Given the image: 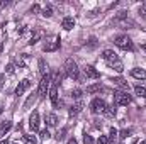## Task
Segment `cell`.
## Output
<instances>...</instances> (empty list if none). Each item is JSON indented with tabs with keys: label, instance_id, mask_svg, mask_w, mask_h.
Segmentation results:
<instances>
[{
	"label": "cell",
	"instance_id": "cell-1",
	"mask_svg": "<svg viewBox=\"0 0 146 144\" xmlns=\"http://www.w3.org/2000/svg\"><path fill=\"white\" fill-rule=\"evenodd\" d=\"M65 70L68 73V76L73 78V80H76V81H80L82 80V76H80V70H78V65L73 61L72 58H68L66 59V63H65Z\"/></svg>",
	"mask_w": 146,
	"mask_h": 144
},
{
	"label": "cell",
	"instance_id": "cell-2",
	"mask_svg": "<svg viewBox=\"0 0 146 144\" xmlns=\"http://www.w3.org/2000/svg\"><path fill=\"white\" fill-rule=\"evenodd\" d=\"M114 44H115L117 48L124 49V51H133V49H134V44H133L131 37L126 36V34H122V36H117L115 39H114Z\"/></svg>",
	"mask_w": 146,
	"mask_h": 144
},
{
	"label": "cell",
	"instance_id": "cell-3",
	"mask_svg": "<svg viewBox=\"0 0 146 144\" xmlns=\"http://www.w3.org/2000/svg\"><path fill=\"white\" fill-rule=\"evenodd\" d=\"M114 104L115 105H129L131 104V95L127 92H114Z\"/></svg>",
	"mask_w": 146,
	"mask_h": 144
},
{
	"label": "cell",
	"instance_id": "cell-4",
	"mask_svg": "<svg viewBox=\"0 0 146 144\" xmlns=\"http://www.w3.org/2000/svg\"><path fill=\"white\" fill-rule=\"evenodd\" d=\"M49 83H51V76L46 73L44 76H41V81H39V97H46L49 93Z\"/></svg>",
	"mask_w": 146,
	"mask_h": 144
},
{
	"label": "cell",
	"instance_id": "cell-5",
	"mask_svg": "<svg viewBox=\"0 0 146 144\" xmlns=\"http://www.w3.org/2000/svg\"><path fill=\"white\" fill-rule=\"evenodd\" d=\"M106 108H107V104L102 98H94L90 104V110L94 114H106Z\"/></svg>",
	"mask_w": 146,
	"mask_h": 144
},
{
	"label": "cell",
	"instance_id": "cell-6",
	"mask_svg": "<svg viewBox=\"0 0 146 144\" xmlns=\"http://www.w3.org/2000/svg\"><path fill=\"white\" fill-rule=\"evenodd\" d=\"M58 48H60V37H53L51 41H46L44 42V51H48V53H53Z\"/></svg>",
	"mask_w": 146,
	"mask_h": 144
},
{
	"label": "cell",
	"instance_id": "cell-7",
	"mask_svg": "<svg viewBox=\"0 0 146 144\" xmlns=\"http://www.w3.org/2000/svg\"><path fill=\"white\" fill-rule=\"evenodd\" d=\"M31 88V81L26 78V80H22V81H19V85H17V88H15V95L17 97H21L26 90H29Z\"/></svg>",
	"mask_w": 146,
	"mask_h": 144
},
{
	"label": "cell",
	"instance_id": "cell-8",
	"mask_svg": "<svg viewBox=\"0 0 146 144\" xmlns=\"http://www.w3.org/2000/svg\"><path fill=\"white\" fill-rule=\"evenodd\" d=\"M102 58L109 63V65H112V63H115V61H119V58H117V54L112 51V49H106V51H102Z\"/></svg>",
	"mask_w": 146,
	"mask_h": 144
},
{
	"label": "cell",
	"instance_id": "cell-9",
	"mask_svg": "<svg viewBox=\"0 0 146 144\" xmlns=\"http://www.w3.org/2000/svg\"><path fill=\"white\" fill-rule=\"evenodd\" d=\"M29 127L33 131H39V112L37 110H34L29 117Z\"/></svg>",
	"mask_w": 146,
	"mask_h": 144
},
{
	"label": "cell",
	"instance_id": "cell-10",
	"mask_svg": "<svg viewBox=\"0 0 146 144\" xmlns=\"http://www.w3.org/2000/svg\"><path fill=\"white\" fill-rule=\"evenodd\" d=\"M83 73H85V76H87V78H92V80H97V78H100V73L97 71L94 66H90V65H87V66L83 68Z\"/></svg>",
	"mask_w": 146,
	"mask_h": 144
},
{
	"label": "cell",
	"instance_id": "cell-11",
	"mask_svg": "<svg viewBox=\"0 0 146 144\" xmlns=\"http://www.w3.org/2000/svg\"><path fill=\"white\" fill-rule=\"evenodd\" d=\"M49 98H51V104H53V107H58V88H56V85H53L51 88H49Z\"/></svg>",
	"mask_w": 146,
	"mask_h": 144
},
{
	"label": "cell",
	"instance_id": "cell-12",
	"mask_svg": "<svg viewBox=\"0 0 146 144\" xmlns=\"http://www.w3.org/2000/svg\"><path fill=\"white\" fill-rule=\"evenodd\" d=\"M61 27H63L65 31H72L73 27H75V19H73V17H65V19L61 20Z\"/></svg>",
	"mask_w": 146,
	"mask_h": 144
},
{
	"label": "cell",
	"instance_id": "cell-13",
	"mask_svg": "<svg viewBox=\"0 0 146 144\" xmlns=\"http://www.w3.org/2000/svg\"><path fill=\"white\" fill-rule=\"evenodd\" d=\"M131 76L136 78V80H146V70H143V68H134V70H131Z\"/></svg>",
	"mask_w": 146,
	"mask_h": 144
},
{
	"label": "cell",
	"instance_id": "cell-14",
	"mask_svg": "<svg viewBox=\"0 0 146 144\" xmlns=\"http://www.w3.org/2000/svg\"><path fill=\"white\" fill-rule=\"evenodd\" d=\"M10 129H12V122H10V120L0 122V137H3V136H5Z\"/></svg>",
	"mask_w": 146,
	"mask_h": 144
},
{
	"label": "cell",
	"instance_id": "cell-15",
	"mask_svg": "<svg viewBox=\"0 0 146 144\" xmlns=\"http://www.w3.org/2000/svg\"><path fill=\"white\" fill-rule=\"evenodd\" d=\"M46 124H48V127H54L58 124V117L54 114H46Z\"/></svg>",
	"mask_w": 146,
	"mask_h": 144
},
{
	"label": "cell",
	"instance_id": "cell-16",
	"mask_svg": "<svg viewBox=\"0 0 146 144\" xmlns=\"http://www.w3.org/2000/svg\"><path fill=\"white\" fill-rule=\"evenodd\" d=\"M83 105H85V104H83L82 100H78V102L70 108V115H76V114H80V112H82V108H83Z\"/></svg>",
	"mask_w": 146,
	"mask_h": 144
},
{
	"label": "cell",
	"instance_id": "cell-17",
	"mask_svg": "<svg viewBox=\"0 0 146 144\" xmlns=\"http://www.w3.org/2000/svg\"><path fill=\"white\" fill-rule=\"evenodd\" d=\"M114 83L121 88V92H129V85H127L122 78H115V80H114Z\"/></svg>",
	"mask_w": 146,
	"mask_h": 144
},
{
	"label": "cell",
	"instance_id": "cell-18",
	"mask_svg": "<svg viewBox=\"0 0 146 144\" xmlns=\"http://www.w3.org/2000/svg\"><path fill=\"white\" fill-rule=\"evenodd\" d=\"M104 90V87L100 85V83H95V85H90V87H87V93H99V92H102Z\"/></svg>",
	"mask_w": 146,
	"mask_h": 144
},
{
	"label": "cell",
	"instance_id": "cell-19",
	"mask_svg": "<svg viewBox=\"0 0 146 144\" xmlns=\"http://www.w3.org/2000/svg\"><path fill=\"white\" fill-rule=\"evenodd\" d=\"M39 73H41V76H44L48 73V63L44 59H39Z\"/></svg>",
	"mask_w": 146,
	"mask_h": 144
},
{
	"label": "cell",
	"instance_id": "cell-20",
	"mask_svg": "<svg viewBox=\"0 0 146 144\" xmlns=\"http://www.w3.org/2000/svg\"><path fill=\"white\" fill-rule=\"evenodd\" d=\"M134 92H136V95L141 97V98H145L146 97V88L145 87H141V85H136V87H134Z\"/></svg>",
	"mask_w": 146,
	"mask_h": 144
},
{
	"label": "cell",
	"instance_id": "cell-21",
	"mask_svg": "<svg viewBox=\"0 0 146 144\" xmlns=\"http://www.w3.org/2000/svg\"><path fill=\"white\" fill-rule=\"evenodd\" d=\"M109 66H110V68H114L117 73H122V71H124V65L121 63V59H119V61H115V63H112V65H109Z\"/></svg>",
	"mask_w": 146,
	"mask_h": 144
},
{
	"label": "cell",
	"instance_id": "cell-22",
	"mask_svg": "<svg viewBox=\"0 0 146 144\" xmlns=\"http://www.w3.org/2000/svg\"><path fill=\"white\" fill-rule=\"evenodd\" d=\"M22 137H24V143L26 144H36V137L33 134H24Z\"/></svg>",
	"mask_w": 146,
	"mask_h": 144
},
{
	"label": "cell",
	"instance_id": "cell-23",
	"mask_svg": "<svg viewBox=\"0 0 146 144\" xmlns=\"http://www.w3.org/2000/svg\"><path fill=\"white\" fill-rule=\"evenodd\" d=\"M117 136H119V131H117V129H114V127H112V129H110V132H109V141H112V143H114V141H115V137H117Z\"/></svg>",
	"mask_w": 146,
	"mask_h": 144
},
{
	"label": "cell",
	"instance_id": "cell-24",
	"mask_svg": "<svg viewBox=\"0 0 146 144\" xmlns=\"http://www.w3.org/2000/svg\"><path fill=\"white\" fill-rule=\"evenodd\" d=\"M131 132H133L131 129H122V131L119 132V136H117V137H121V139H126L127 136H131Z\"/></svg>",
	"mask_w": 146,
	"mask_h": 144
},
{
	"label": "cell",
	"instance_id": "cell-25",
	"mask_svg": "<svg viewBox=\"0 0 146 144\" xmlns=\"http://www.w3.org/2000/svg\"><path fill=\"white\" fill-rule=\"evenodd\" d=\"M83 144H95V141H94L92 136H88V134L85 132V134H83Z\"/></svg>",
	"mask_w": 146,
	"mask_h": 144
},
{
	"label": "cell",
	"instance_id": "cell-26",
	"mask_svg": "<svg viewBox=\"0 0 146 144\" xmlns=\"http://www.w3.org/2000/svg\"><path fill=\"white\" fill-rule=\"evenodd\" d=\"M82 93H83V92H82L80 88H75V90L72 92V97L73 98H76V100H80V98H82Z\"/></svg>",
	"mask_w": 146,
	"mask_h": 144
},
{
	"label": "cell",
	"instance_id": "cell-27",
	"mask_svg": "<svg viewBox=\"0 0 146 144\" xmlns=\"http://www.w3.org/2000/svg\"><path fill=\"white\" fill-rule=\"evenodd\" d=\"M34 100H36V97H34V95H31V97L26 100V104H24V108H29L31 105H33V104H34Z\"/></svg>",
	"mask_w": 146,
	"mask_h": 144
},
{
	"label": "cell",
	"instance_id": "cell-28",
	"mask_svg": "<svg viewBox=\"0 0 146 144\" xmlns=\"http://www.w3.org/2000/svg\"><path fill=\"white\" fill-rule=\"evenodd\" d=\"M139 15H141V19H146V2H143L139 7Z\"/></svg>",
	"mask_w": 146,
	"mask_h": 144
},
{
	"label": "cell",
	"instance_id": "cell-29",
	"mask_svg": "<svg viewBox=\"0 0 146 144\" xmlns=\"http://www.w3.org/2000/svg\"><path fill=\"white\" fill-rule=\"evenodd\" d=\"M114 114H115V108H114V107H109V105H107V108H106V114H104V115H107V117H112Z\"/></svg>",
	"mask_w": 146,
	"mask_h": 144
},
{
	"label": "cell",
	"instance_id": "cell-30",
	"mask_svg": "<svg viewBox=\"0 0 146 144\" xmlns=\"http://www.w3.org/2000/svg\"><path fill=\"white\" fill-rule=\"evenodd\" d=\"M97 144H109V137H107V136H100V137L97 139Z\"/></svg>",
	"mask_w": 146,
	"mask_h": 144
},
{
	"label": "cell",
	"instance_id": "cell-31",
	"mask_svg": "<svg viewBox=\"0 0 146 144\" xmlns=\"http://www.w3.org/2000/svg\"><path fill=\"white\" fill-rule=\"evenodd\" d=\"M41 139H42V141L49 139V132H48V129H42V131H41Z\"/></svg>",
	"mask_w": 146,
	"mask_h": 144
},
{
	"label": "cell",
	"instance_id": "cell-32",
	"mask_svg": "<svg viewBox=\"0 0 146 144\" xmlns=\"http://www.w3.org/2000/svg\"><path fill=\"white\" fill-rule=\"evenodd\" d=\"M39 37H41V34H39V32H36L34 36L31 37V41H29V44H36L37 41H39Z\"/></svg>",
	"mask_w": 146,
	"mask_h": 144
},
{
	"label": "cell",
	"instance_id": "cell-33",
	"mask_svg": "<svg viewBox=\"0 0 146 144\" xmlns=\"http://www.w3.org/2000/svg\"><path fill=\"white\" fill-rule=\"evenodd\" d=\"M42 15H44V17H51V15H53V14H51V9H49V7H46V9L42 10Z\"/></svg>",
	"mask_w": 146,
	"mask_h": 144
},
{
	"label": "cell",
	"instance_id": "cell-34",
	"mask_svg": "<svg viewBox=\"0 0 146 144\" xmlns=\"http://www.w3.org/2000/svg\"><path fill=\"white\" fill-rule=\"evenodd\" d=\"M63 134H65V129H63V131H60V132L56 134V139H58V141H61V139H63Z\"/></svg>",
	"mask_w": 146,
	"mask_h": 144
},
{
	"label": "cell",
	"instance_id": "cell-35",
	"mask_svg": "<svg viewBox=\"0 0 146 144\" xmlns=\"http://www.w3.org/2000/svg\"><path fill=\"white\" fill-rule=\"evenodd\" d=\"M7 73H9V75L14 73V65H7Z\"/></svg>",
	"mask_w": 146,
	"mask_h": 144
},
{
	"label": "cell",
	"instance_id": "cell-36",
	"mask_svg": "<svg viewBox=\"0 0 146 144\" xmlns=\"http://www.w3.org/2000/svg\"><path fill=\"white\" fill-rule=\"evenodd\" d=\"M3 80H5V75H0V88H2V85H3Z\"/></svg>",
	"mask_w": 146,
	"mask_h": 144
},
{
	"label": "cell",
	"instance_id": "cell-37",
	"mask_svg": "<svg viewBox=\"0 0 146 144\" xmlns=\"http://www.w3.org/2000/svg\"><path fill=\"white\" fill-rule=\"evenodd\" d=\"M68 144H78V143H76V139H73V137H70V139H68Z\"/></svg>",
	"mask_w": 146,
	"mask_h": 144
},
{
	"label": "cell",
	"instance_id": "cell-38",
	"mask_svg": "<svg viewBox=\"0 0 146 144\" xmlns=\"http://www.w3.org/2000/svg\"><path fill=\"white\" fill-rule=\"evenodd\" d=\"M0 144H9V143H7L5 139H2V141H0Z\"/></svg>",
	"mask_w": 146,
	"mask_h": 144
},
{
	"label": "cell",
	"instance_id": "cell-39",
	"mask_svg": "<svg viewBox=\"0 0 146 144\" xmlns=\"http://www.w3.org/2000/svg\"><path fill=\"white\" fill-rule=\"evenodd\" d=\"M141 49H143V51H146V44H143V46H141Z\"/></svg>",
	"mask_w": 146,
	"mask_h": 144
},
{
	"label": "cell",
	"instance_id": "cell-40",
	"mask_svg": "<svg viewBox=\"0 0 146 144\" xmlns=\"http://www.w3.org/2000/svg\"><path fill=\"white\" fill-rule=\"evenodd\" d=\"M2 112H3V108H2V107H0V114H2Z\"/></svg>",
	"mask_w": 146,
	"mask_h": 144
},
{
	"label": "cell",
	"instance_id": "cell-41",
	"mask_svg": "<svg viewBox=\"0 0 146 144\" xmlns=\"http://www.w3.org/2000/svg\"><path fill=\"white\" fill-rule=\"evenodd\" d=\"M141 144H146V141H141Z\"/></svg>",
	"mask_w": 146,
	"mask_h": 144
},
{
	"label": "cell",
	"instance_id": "cell-42",
	"mask_svg": "<svg viewBox=\"0 0 146 144\" xmlns=\"http://www.w3.org/2000/svg\"><path fill=\"white\" fill-rule=\"evenodd\" d=\"M14 144H19V143H14Z\"/></svg>",
	"mask_w": 146,
	"mask_h": 144
},
{
	"label": "cell",
	"instance_id": "cell-43",
	"mask_svg": "<svg viewBox=\"0 0 146 144\" xmlns=\"http://www.w3.org/2000/svg\"><path fill=\"white\" fill-rule=\"evenodd\" d=\"M119 144H122V143H119Z\"/></svg>",
	"mask_w": 146,
	"mask_h": 144
}]
</instances>
